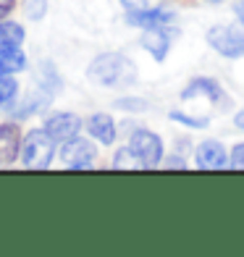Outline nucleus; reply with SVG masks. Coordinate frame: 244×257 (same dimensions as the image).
I'll list each match as a JSON object with an SVG mask.
<instances>
[{
	"mask_svg": "<svg viewBox=\"0 0 244 257\" xmlns=\"http://www.w3.org/2000/svg\"><path fill=\"white\" fill-rule=\"evenodd\" d=\"M21 42H24V27L14 21H0V50L21 48Z\"/></svg>",
	"mask_w": 244,
	"mask_h": 257,
	"instance_id": "nucleus-14",
	"label": "nucleus"
},
{
	"mask_svg": "<svg viewBox=\"0 0 244 257\" xmlns=\"http://www.w3.org/2000/svg\"><path fill=\"white\" fill-rule=\"evenodd\" d=\"M95 160H97V147L92 142H87V139L74 137L68 142H63V147H61V163L66 168H76V171L92 168Z\"/></svg>",
	"mask_w": 244,
	"mask_h": 257,
	"instance_id": "nucleus-5",
	"label": "nucleus"
},
{
	"mask_svg": "<svg viewBox=\"0 0 244 257\" xmlns=\"http://www.w3.org/2000/svg\"><path fill=\"white\" fill-rule=\"evenodd\" d=\"M236 16H239V21H241V24H244V0H241V3L236 6Z\"/></svg>",
	"mask_w": 244,
	"mask_h": 257,
	"instance_id": "nucleus-25",
	"label": "nucleus"
},
{
	"mask_svg": "<svg viewBox=\"0 0 244 257\" xmlns=\"http://www.w3.org/2000/svg\"><path fill=\"white\" fill-rule=\"evenodd\" d=\"M166 168H187V163H184V158H171L168 163H166Z\"/></svg>",
	"mask_w": 244,
	"mask_h": 257,
	"instance_id": "nucleus-23",
	"label": "nucleus"
},
{
	"mask_svg": "<svg viewBox=\"0 0 244 257\" xmlns=\"http://www.w3.org/2000/svg\"><path fill=\"white\" fill-rule=\"evenodd\" d=\"M207 3H223V0H207Z\"/></svg>",
	"mask_w": 244,
	"mask_h": 257,
	"instance_id": "nucleus-26",
	"label": "nucleus"
},
{
	"mask_svg": "<svg viewBox=\"0 0 244 257\" xmlns=\"http://www.w3.org/2000/svg\"><path fill=\"white\" fill-rule=\"evenodd\" d=\"M192 97H207V100H213L215 105H228V97H226V92L223 87L218 84L215 79H194L189 81V87L181 92V100H192Z\"/></svg>",
	"mask_w": 244,
	"mask_h": 257,
	"instance_id": "nucleus-8",
	"label": "nucleus"
},
{
	"mask_svg": "<svg viewBox=\"0 0 244 257\" xmlns=\"http://www.w3.org/2000/svg\"><path fill=\"white\" fill-rule=\"evenodd\" d=\"M228 166V155L220 142L207 139L197 147V168L200 171H223Z\"/></svg>",
	"mask_w": 244,
	"mask_h": 257,
	"instance_id": "nucleus-7",
	"label": "nucleus"
},
{
	"mask_svg": "<svg viewBox=\"0 0 244 257\" xmlns=\"http://www.w3.org/2000/svg\"><path fill=\"white\" fill-rule=\"evenodd\" d=\"M142 48H145L150 55H153L155 61H166L171 42H168V34L163 32V27L145 29V34H142Z\"/></svg>",
	"mask_w": 244,
	"mask_h": 257,
	"instance_id": "nucleus-12",
	"label": "nucleus"
},
{
	"mask_svg": "<svg viewBox=\"0 0 244 257\" xmlns=\"http://www.w3.org/2000/svg\"><path fill=\"white\" fill-rule=\"evenodd\" d=\"M87 132L92 139H97L100 145H113L115 137H118V128H115L113 118L108 113H95L87 118Z\"/></svg>",
	"mask_w": 244,
	"mask_h": 257,
	"instance_id": "nucleus-11",
	"label": "nucleus"
},
{
	"mask_svg": "<svg viewBox=\"0 0 244 257\" xmlns=\"http://www.w3.org/2000/svg\"><path fill=\"white\" fill-rule=\"evenodd\" d=\"M129 147L139 155L145 168H158L160 160H163V142L155 132H150V128H137L132 134V142Z\"/></svg>",
	"mask_w": 244,
	"mask_h": 257,
	"instance_id": "nucleus-4",
	"label": "nucleus"
},
{
	"mask_svg": "<svg viewBox=\"0 0 244 257\" xmlns=\"http://www.w3.org/2000/svg\"><path fill=\"white\" fill-rule=\"evenodd\" d=\"M171 121H179V123L192 126V128H205V126H207V118H192V115L179 113V110H173V113H171Z\"/></svg>",
	"mask_w": 244,
	"mask_h": 257,
	"instance_id": "nucleus-17",
	"label": "nucleus"
},
{
	"mask_svg": "<svg viewBox=\"0 0 244 257\" xmlns=\"http://www.w3.org/2000/svg\"><path fill=\"white\" fill-rule=\"evenodd\" d=\"M234 123H236V128H244V110H239L234 115Z\"/></svg>",
	"mask_w": 244,
	"mask_h": 257,
	"instance_id": "nucleus-24",
	"label": "nucleus"
},
{
	"mask_svg": "<svg viewBox=\"0 0 244 257\" xmlns=\"http://www.w3.org/2000/svg\"><path fill=\"white\" fill-rule=\"evenodd\" d=\"M113 168L115 171H139L145 166H142V160H139V155L132 147H121L118 153L113 155Z\"/></svg>",
	"mask_w": 244,
	"mask_h": 257,
	"instance_id": "nucleus-15",
	"label": "nucleus"
},
{
	"mask_svg": "<svg viewBox=\"0 0 244 257\" xmlns=\"http://www.w3.org/2000/svg\"><path fill=\"white\" fill-rule=\"evenodd\" d=\"M137 66L132 58H126L121 53H102L87 68V79L92 84L110 87V89H124L132 87L137 81Z\"/></svg>",
	"mask_w": 244,
	"mask_h": 257,
	"instance_id": "nucleus-1",
	"label": "nucleus"
},
{
	"mask_svg": "<svg viewBox=\"0 0 244 257\" xmlns=\"http://www.w3.org/2000/svg\"><path fill=\"white\" fill-rule=\"evenodd\" d=\"M14 6H16V0H0V19H6L14 11Z\"/></svg>",
	"mask_w": 244,
	"mask_h": 257,
	"instance_id": "nucleus-22",
	"label": "nucleus"
},
{
	"mask_svg": "<svg viewBox=\"0 0 244 257\" xmlns=\"http://www.w3.org/2000/svg\"><path fill=\"white\" fill-rule=\"evenodd\" d=\"M45 132H48L55 142H68V139H74V137H79V132H81V118L76 113H55V115H50L48 121H45Z\"/></svg>",
	"mask_w": 244,
	"mask_h": 257,
	"instance_id": "nucleus-6",
	"label": "nucleus"
},
{
	"mask_svg": "<svg viewBox=\"0 0 244 257\" xmlns=\"http://www.w3.org/2000/svg\"><path fill=\"white\" fill-rule=\"evenodd\" d=\"M176 19V14L168 8H142V11H132L126 21L132 27H142V29H155V27H166Z\"/></svg>",
	"mask_w": 244,
	"mask_h": 257,
	"instance_id": "nucleus-9",
	"label": "nucleus"
},
{
	"mask_svg": "<svg viewBox=\"0 0 244 257\" xmlns=\"http://www.w3.org/2000/svg\"><path fill=\"white\" fill-rule=\"evenodd\" d=\"M19 95V84L8 74H0V108H8V105L16 102Z\"/></svg>",
	"mask_w": 244,
	"mask_h": 257,
	"instance_id": "nucleus-16",
	"label": "nucleus"
},
{
	"mask_svg": "<svg viewBox=\"0 0 244 257\" xmlns=\"http://www.w3.org/2000/svg\"><path fill=\"white\" fill-rule=\"evenodd\" d=\"M45 8H48V0H27V16L29 19H42L45 16Z\"/></svg>",
	"mask_w": 244,
	"mask_h": 257,
	"instance_id": "nucleus-18",
	"label": "nucleus"
},
{
	"mask_svg": "<svg viewBox=\"0 0 244 257\" xmlns=\"http://www.w3.org/2000/svg\"><path fill=\"white\" fill-rule=\"evenodd\" d=\"M55 155V139L45 132V128H34L21 142V163L29 171H45L53 163Z\"/></svg>",
	"mask_w": 244,
	"mask_h": 257,
	"instance_id": "nucleus-2",
	"label": "nucleus"
},
{
	"mask_svg": "<svg viewBox=\"0 0 244 257\" xmlns=\"http://www.w3.org/2000/svg\"><path fill=\"white\" fill-rule=\"evenodd\" d=\"M27 68V55L19 48L0 50V74H19Z\"/></svg>",
	"mask_w": 244,
	"mask_h": 257,
	"instance_id": "nucleus-13",
	"label": "nucleus"
},
{
	"mask_svg": "<svg viewBox=\"0 0 244 257\" xmlns=\"http://www.w3.org/2000/svg\"><path fill=\"white\" fill-rule=\"evenodd\" d=\"M121 110H132V113H142V110H147V102L145 100H118L115 102Z\"/></svg>",
	"mask_w": 244,
	"mask_h": 257,
	"instance_id": "nucleus-20",
	"label": "nucleus"
},
{
	"mask_svg": "<svg viewBox=\"0 0 244 257\" xmlns=\"http://www.w3.org/2000/svg\"><path fill=\"white\" fill-rule=\"evenodd\" d=\"M228 166L234 171H244V145H236L234 150H231V160Z\"/></svg>",
	"mask_w": 244,
	"mask_h": 257,
	"instance_id": "nucleus-19",
	"label": "nucleus"
},
{
	"mask_svg": "<svg viewBox=\"0 0 244 257\" xmlns=\"http://www.w3.org/2000/svg\"><path fill=\"white\" fill-rule=\"evenodd\" d=\"M121 6L132 14V11H142V8H147V0H121Z\"/></svg>",
	"mask_w": 244,
	"mask_h": 257,
	"instance_id": "nucleus-21",
	"label": "nucleus"
},
{
	"mask_svg": "<svg viewBox=\"0 0 244 257\" xmlns=\"http://www.w3.org/2000/svg\"><path fill=\"white\" fill-rule=\"evenodd\" d=\"M21 142L16 123H0V163H14L21 155Z\"/></svg>",
	"mask_w": 244,
	"mask_h": 257,
	"instance_id": "nucleus-10",
	"label": "nucleus"
},
{
	"mask_svg": "<svg viewBox=\"0 0 244 257\" xmlns=\"http://www.w3.org/2000/svg\"><path fill=\"white\" fill-rule=\"evenodd\" d=\"M210 48L226 58H241L244 55V24H226L213 27L207 32Z\"/></svg>",
	"mask_w": 244,
	"mask_h": 257,
	"instance_id": "nucleus-3",
	"label": "nucleus"
}]
</instances>
